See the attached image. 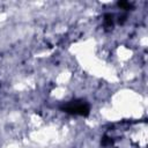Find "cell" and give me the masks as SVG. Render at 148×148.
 Masks as SVG:
<instances>
[{
  "mask_svg": "<svg viewBox=\"0 0 148 148\" xmlns=\"http://www.w3.org/2000/svg\"><path fill=\"white\" fill-rule=\"evenodd\" d=\"M61 111L68 113V114H73V116H82V117H87L90 112V105L87 101L84 99H72L68 101L67 103L62 104L60 106Z\"/></svg>",
  "mask_w": 148,
  "mask_h": 148,
  "instance_id": "cell-1",
  "label": "cell"
},
{
  "mask_svg": "<svg viewBox=\"0 0 148 148\" xmlns=\"http://www.w3.org/2000/svg\"><path fill=\"white\" fill-rule=\"evenodd\" d=\"M104 27L105 28H112L113 27V15L110 13H106L104 15Z\"/></svg>",
  "mask_w": 148,
  "mask_h": 148,
  "instance_id": "cell-2",
  "label": "cell"
},
{
  "mask_svg": "<svg viewBox=\"0 0 148 148\" xmlns=\"http://www.w3.org/2000/svg\"><path fill=\"white\" fill-rule=\"evenodd\" d=\"M117 5H118L119 8L124 9V10H130V9L133 7V3L128 2V1H118Z\"/></svg>",
  "mask_w": 148,
  "mask_h": 148,
  "instance_id": "cell-3",
  "label": "cell"
}]
</instances>
